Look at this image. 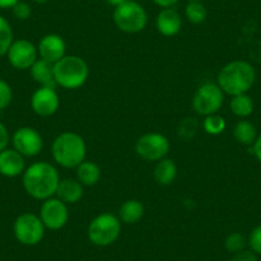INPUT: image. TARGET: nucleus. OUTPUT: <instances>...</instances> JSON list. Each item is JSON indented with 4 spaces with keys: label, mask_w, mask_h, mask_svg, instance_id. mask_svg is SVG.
I'll return each mask as SVG.
<instances>
[{
    "label": "nucleus",
    "mask_w": 261,
    "mask_h": 261,
    "mask_svg": "<svg viewBox=\"0 0 261 261\" xmlns=\"http://www.w3.org/2000/svg\"><path fill=\"white\" fill-rule=\"evenodd\" d=\"M59 180L57 168L46 162H36L29 165L22 174V183L27 195L40 201L54 197Z\"/></svg>",
    "instance_id": "obj_1"
},
{
    "label": "nucleus",
    "mask_w": 261,
    "mask_h": 261,
    "mask_svg": "<svg viewBox=\"0 0 261 261\" xmlns=\"http://www.w3.org/2000/svg\"><path fill=\"white\" fill-rule=\"evenodd\" d=\"M255 68L245 60H233L225 64L217 77L218 86L224 94L236 95L247 94L248 90L255 84Z\"/></svg>",
    "instance_id": "obj_2"
},
{
    "label": "nucleus",
    "mask_w": 261,
    "mask_h": 261,
    "mask_svg": "<svg viewBox=\"0 0 261 261\" xmlns=\"http://www.w3.org/2000/svg\"><path fill=\"white\" fill-rule=\"evenodd\" d=\"M87 146L81 135L67 130L54 139L51 155L54 162L63 168H77L86 160Z\"/></svg>",
    "instance_id": "obj_3"
},
{
    "label": "nucleus",
    "mask_w": 261,
    "mask_h": 261,
    "mask_svg": "<svg viewBox=\"0 0 261 261\" xmlns=\"http://www.w3.org/2000/svg\"><path fill=\"white\" fill-rule=\"evenodd\" d=\"M89 76V65L79 55H64L54 63L55 84L65 90L80 89L86 84Z\"/></svg>",
    "instance_id": "obj_4"
},
{
    "label": "nucleus",
    "mask_w": 261,
    "mask_h": 261,
    "mask_svg": "<svg viewBox=\"0 0 261 261\" xmlns=\"http://www.w3.org/2000/svg\"><path fill=\"white\" fill-rule=\"evenodd\" d=\"M114 24L125 34H139L146 27L147 13L136 0H125L113 12Z\"/></svg>",
    "instance_id": "obj_5"
},
{
    "label": "nucleus",
    "mask_w": 261,
    "mask_h": 261,
    "mask_svg": "<svg viewBox=\"0 0 261 261\" xmlns=\"http://www.w3.org/2000/svg\"><path fill=\"white\" fill-rule=\"evenodd\" d=\"M120 232L122 223L119 218L112 213H102L91 220L87 229V236L95 246L107 247L119 238Z\"/></svg>",
    "instance_id": "obj_6"
},
{
    "label": "nucleus",
    "mask_w": 261,
    "mask_h": 261,
    "mask_svg": "<svg viewBox=\"0 0 261 261\" xmlns=\"http://www.w3.org/2000/svg\"><path fill=\"white\" fill-rule=\"evenodd\" d=\"M44 223L34 213H23L18 215L13 223V233L19 243L24 246H36L45 236Z\"/></svg>",
    "instance_id": "obj_7"
},
{
    "label": "nucleus",
    "mask_w": 261,
    "mask_h": 261,
    "mask_svg": "<svg viewBox=\"0 0 261 261\" xmlns=\"http://www.w3.org/2000/svg\"><path fill=\"white\" fill-rule=\"evenodd\" d=\"M224 102V92L218 84L206 82L196 90L192 99V107L200 115L217 114Z\"/></svg>",
    "instance_id": "obj_8"
},
{
    "label": "nucleus",
    "mask_w": 261,
    "mask_h": 261,
    "mask_svg": "<svg viewBox=\"0 0 261 261\" xmlns=\"http://www.w3.org/2000/svg\"><path fill=\"white\" fill-rule=\"evenodd\" d=\"M136 154L146 162H159L167 158L170 142L167 136L159 132H149L139 137L135 145Z\"/></svg>",
    "instance_id": "obj_9"
},
{
    "label": "nucleus",
    "mask_w": 261,
    "mask_h": 261,
    "mask_svg": "<svg viewBox=\"0 0 261 261\" xmlns=\"http://www.w3.org/2000/svg\"><path fill=\"white\" fill-rule=\"evenodd\" d=\"M39 217L46 229L59 230L68 223V205L64 204L62 200H59L55 196L50 197V199L42 201Z\"/></svg>",
    "instance_id": "obj_10"
},
{
    "label": "nucleus",
    "mask_w": 261,
    "mask_h": 261,
    "mask_svg": "<svg viewBox=\"0 0 261 261\" xmlns=\"http://www.w3.org/2000/svg\"><path fill=\"white\" fill-rule=\"evenodd\" d=\"M13 149L24 158L37 156L44 149V140L40 132L32 127H21L12 136Z\"/></svg>",
    "instance_id": "obj_11"
},
{
    "label": "nucleus",
    "mask_w": 261,
    "mask_h": 261,
    "mask_svg": "<svg viewBox=\"0 0 261 261\" xmlns=\"http://www.w3.org/2000/svg\"><path fill=\"white\" fill-rule=\"evenodd\" d=\"M9 64L18 71H26L32 67L39 58L37 47L26 39L14 40L7 51Z\"/></svg>",
    "instance_id": "obj_12"
},
{
    "label": "nucleus",
    "mask_w": 261,
    "mask_h": 261,
    "mask_svg": "<svg viewBox=\"0 0 261 261\" xmlns=\"http://www.w3.org/2000/svg\"><path fill=\"white\" fill-rule=\"evenodd\" d=\"M60 99L55 87L40 86L31 96V109L39 117H51L58 112Z\"/></svg>",
    "instance_id": "obj_13"
},
{
    "label": "nucleus",
    "mask_w": 261,
    "mask_h": 261,
    "mask_svg": "<svg viewBox=\"0 0 261 261\" xmlns=\"http://www.w3.org/2000/svg\"><path fill=\"white\" fill-rule=\"evenodd\" d=\"M65 50H67V45H65L64 39L57 34L45 35L40 40L39 46H37L39 57L53 64L62 59L64 55H67Z\"/></svg>",
    "instance_id": "obj_14"
},
{
    "label": "nucleus",
    "mask_w": 261,
    "mask_h": 261,
    "mask_svg": "<svg viewBox=\"0 0 261 261\" xmlns=\"http://www.w3.org/2000/svg\"><path fill=\"white\" fill-rule=\"evenodd\" d=\"M23 155L14 149H4L0 151V174L7 178L19 177L26 170Z\"/></svg>",
    "instance_id": "obj_15"
},
{
    "label": "nucleus",
    "mask_w": 261,
    "mask_h": 261,
    "mask_svg": "<svg viewBox=\"0 0 261 261\" xmlns=\"http://www.w3.org/2000/svg\"><path fill=\"white\" fill-rule=\"evenodd\" d=\"M156 30L165 37H173L182 30V17L174 8H163L156 16Z\"/></svg>",
    "instance_id": "obj_16"
},
{
    "label": "nucleus",
    "mask_w": 261,
    "mask_h": 261,
    "mask_svg": "<svg viewBox=\"0 0 261 261\" xmlns=\"http://www.w3.org/2000/svg\"><path fill=\"white\" fill-rule=\"evenodd\" d=\"M84 196V186L77 178H64L59 180L55 197L62 200L67 205H74L80 202Z\"/></svg>",
    "instance_id": "obj_17"
},
{
    "label": "nucleus",
    "mask_w": 261,
    "mask_h": 261,
    "mask_svg": "<svg viewBox=\"0 0 261 261\" xmlns=\"http://www.w3.org/2000/svg\"><path fill=\"white\" fill-rule=\"evenodd\" d=\"M32 80L35 82L44 87H55V77H54V64L46 62V60L37 58L36 62L32 64L29 69Z\"/></svg>",
    "instance_id": "obj_18"
},
{
    "label": "nucleus",
    "mask_w": 261,
    "mask_h": 261,
    "mask_svg": "<svg viewBox=\"0 0 261 261\" xmlns=\"http://www.w3.org/2000/svg\"><path fill=\"white\" fill-rule=\"evenodd\" d=\"M144 214V204L136 199H129L120 205L118 218L120 222L125 223V224H136L142 219Z\"/></svg>",
    "instance_id": "obj_19"
},
{
    "label": "nucleus",
    "mask_w": 261,
    "mask_h": 261,
    "mask_svg": "<svg viewBox=\"0 0 261 261\" xmlns=\"http://www.w3.org/2000/svg\"><path fill=\"white\" fill-rule=\"evenodd\" d=\"M178 174V168L174 160L169 158L156 162V165L154 168V178L158 185L160 186H169L175 180Z\"/></svg>",
    "instance_id": "obj_20"
},
{
    "label": "nucleus",
    "mask_w": 261,
    "mask_h": 261,
    "mask_svg": "<svg viewBox=\"0 0 261 261\" xmlns=\"http://www.w3.org/2000/svg\"><path fill=\"white\" fill-rule=\"evenodd\" d=\"M76 178L82 186H95L101 179V169L99 165L90 160H84L76 168Z\"/></svg>",
    "instance_id": "obj_21"
},
{
    "label": "nucleus",
    "mask_w": 261,
    "mask_h": 261,
    "mask_svg": "<svg viewBox=\"0 0 261 261\" xmlns=\"http://www.w3.org/2000/svg\"><path fill=\"white\" fill-rule=\"evenodd\" d=\"M233 136H234L236 141L241 145H253L255 144L257 135H256V128L252 123L248 120H240L237 124L234 125L233 129Z\"/></svg>",
    "instance_id": "obj_22"
},
{
    "label": "nucleus",
    "mask_w": 261,
    "mask_h": 261,
    "mask_svg": "<svg viewBox=\"0 0 261 261\" xmlns=\"http://www.w3.org/2000/svg\"><path fill=\"white\" fill-rule=\"evenodd\" d=\"M230 110L240 118H246L253 112V101L247 94H241L233 96L230 100Z\"/></svg>",
    "instance_id": "obj_23"
},
{
    "label": "nucleus",
    "mask_w": 261,
    "mask_h": 261,
    "mask_svg": "<svg viewBox=\"0 0 261 261\" xmlns=\"http://www.w3.org/2000/svg\"><path fill=\"white\" fill-rule=\"evenodd\" d=\"M185 14L187 21L192 24H201L207 18L206 7L201 2H190L186 6Z\"/></svg>",
    "instance_id": "obj_24"
},
{
    "label": "nucleus",
    "mask_w": 261,
    "mask_h": 261,
    "mask_svg": "<svg viewBox=\"0 0 261 261\" xmlns=\"http://www.w3.org/2000/svg\"><path fill=\"white\" fill-rule=\"evenodd\" d=\"M13 30L4 17L0 16V57L7 54L13 42Z\"/></svg>",
    "instance_id": "obj_25"
},
{
    "label": "nucleus",
    "mask_w": 261,
    "mask_h": 261,
    "mask_svg": "<svg viewBox=\"0 0 261 261\" xmlns=\"http://www.w3.org/2000/svg\"><path fill=\"white\" fill-rule=\"evenodd\" d=\"M202 127H204V130L206 134L217 136V135H220L225 129L227 123H225L224 118L217 113V114L206 115L204 123H202Z\"/></svg>",
    "instance_id": "obj_26"
},
{
    "label": "nucleus",
    "mask_w": 261,
    "mask_h": 261,
    "mask_svg": "<svg viewBox=\"0 0 261 261\" xmlns=\"http://www.w3.org/2000/svg\"><path fill=\"white\" fill-rule=\"evenodd\" d=\"M246 245H247V242H246L245 236L241 234V233H230L224 241L225 248L232 253H237L245 250Z\"/></svg>",
    "instance_id": "obj_27"
},
{
    "label": "nucleus",
    "mask_w": 261,
    "mask_h": 261,
    "mask_svg": "<svg viewBox=\"0 0 261 261\" xmlns=\"http://www.w3.org/2000/svg\"><path fill=\"white\" fill-rule=\"evenodd\" d=\"M12 100H13V91L11 85L3 79H0V110L8 108Z\"/></svg>",
    "instance_id": "obj_28"
},
{
    "label": "nucleus",
    "mask_w": 261,
    "mask_h": 261,
    "mask_svg": "<svg viewBox=\"0 0 261 261\" xmlns=\"http://www.w3.org/2000/svg\"><path fill=\"white\" fill-rule=\"evenodd\" d=\"M12 11H13V16L19 21H26L31 17V7L21 0L12 8Z\"/></svg>",
    "instance_id": "obj_29"
},
{
    "label": "nucleus",
    "mask_w": 261,
    "mask_h": 261,
    "mask_svg": "<svg viewBox=\"0 0 261 261\" xmlns=\"http://www.w3.org/2000/svg\"><path fill=\"white\" fill-rule=\"evenodd\" d=\"M248 245H250L251 251L261 255V225H257L251 232L250 237H248Z\"/></svg>",
    "instance_id": "obj_30"
},
{
    "label": "nucleus",
    "mask_w": 261,
    "mask_h": 261,
    "mask_svg": "<svg viewBox=\"0 0 261 261\" xmlns=\"http://www.w3.org/2000/svg\"><path fill=\"white\" fill-rule=\"evenodd\" d=\"M232 261H257V257H256V253L253 251L242 250L234 253Z\"/></svg>",
    "instance_id": "obj_31"
},
{
    "label": "nucleus",
    "mask_w": 261,
    "mask_h": 261,
    "mask_svg": "<svg viewBox=\"0 0 261 261\" xmlns=\"http://www.w3.org/2000/svg\"><path fill=\"white\" fill-rule=\"evenodd\" d=\"M9 141H11V136H9L8 129L3 123H0V151L8 147Z\"/></svg>",
    "instance_id": "obj_32"
},
{
    "label": "nucleus",
    "mask_w": 261,
    "mask_h": 261,
    "mask_svg": "<svg viewBox=\"0 0 261 261\" xmlns=\"http://www.w3.org/2000/svg\"><path fill=\"white\" fill-rule=\"evenodd\" d=\"M152 2L160 8H173V6H175L179 0H152Z\"/></svg>",
    "instance_id": "obj_33"
},
{
    "label": "nucleus",
    "mask_w": 261,
    "mask_h": 261,
    "mask_svg": "<svg viewBox=\"0 0 261 261\" xmlns=\"http://www.w3.org/2000/svg\"><path fill=\"white\" fill-rule=\"evenodd\" d=\"M253 154L257 158L258 162L261 163V135L256 139L255 144H253Z\"/></svg>",
    "instance_id": "obj_34"
},
{
    "label": "nucleus",
    "mask_w": 261,
    "mask_h": 261,
    "mask_svg": "<svg viewBox=\"0 0 261 261\" xmlns=\"http://www.w3.org/2000/svg\"><path fill=\"white\" fill-rule=\"evenodd\" d=\"M18 2L19 0H0V9H12Z\"/></svg>",
    "instance_id": "obj_35"
},
{
    "label": "nucleus",
    "mask_w": 261,
    "mask_h": 261,
    "mask_svg": "<svg viewBox=\"0 0 261 261\" xmlns=\"http://www.w3.org/2000/svg\"><path fill=\"white\" fill-rule=\"evenodd\" d=\"M124 2H125V0H107V3L110 4V6H113L114 8H115V7L119 6V4L124 3Z\"/></svg>",
    "instance_id": "obj_36"
},
{
    "label": "nucleus",
    "mask_w": 261,
    "mask_h": 261,
    "mask_svg": "<svg viewBox=\"0 0 261 261\" xmlns=\"http://www.w3.org/2000/svg\"><path fill=\"white\" fill-rule=\"evenodd\" d=\"M35 3H39V4H45V3H47V2H49V0H34Z\"/></svg>",
    "instance_id": "obj_37"
},
{
    "label": "nucleus",
    "mask_w": 261,
    "mask_h": 261,
    "mask_svg": "<svg viewBox=\"0 0 261 261\" xmlns=\"http://www.w3.org/2000/svg\"><path fill=\"white\" fill-rule=\"evenodd\" d=\"M188 2H201V0H188Z\"/></svg>",
    "instance_id": "obj_38"
}]
</instances>
